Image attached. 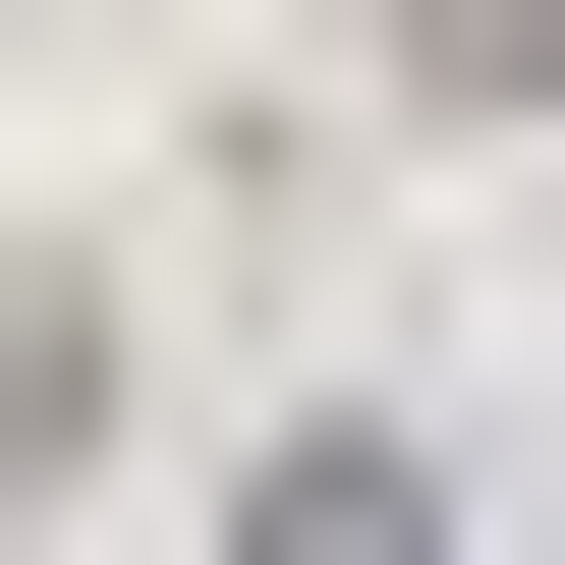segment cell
I'll list each match as a JSON object with an SVG mask.
<instances>
[{
  "mask_svg": "<svg viewBox=\"0 0 565 565\" xmlns=\"http://www.w3.org/2000/svg\"><path fill=\"white\" fill-rule=\"evenodd\" d=\"M396 114H565V0H396Z\"/></svg>",
  "mask_w": 565,
  "mask_h": 565,
  "instance_id": "7a4b0ae2",
  "label": "cell"
},
{
  "mask_svg": "<svg viewBox=\"0 0 565 565\" xmlns=\"http://www.w3.org/2000/svg\"><path fill=\"white\" fill-rule=\"evenodd\" d=\"M57 452H114V226H0V509H57Z\"/></svg>",
  "mask_w": 565,
  "mask_h": 565,
  "instance_id": "6da1fadb",
  "label": "cell"
}]
</instances>
